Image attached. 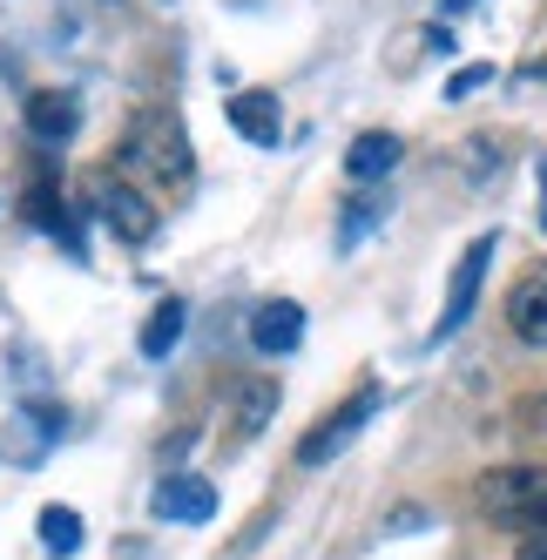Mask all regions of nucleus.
I'll return each instance as SVG.
<instances>
[{
    "mask_svg": "<svg viewBox=\"0 0 547 560\" xmlns=\"http://www.w3.org/2000/svg\"><path fill=\"white\" fill-rule=\"evenodd\" d=\"M251 345H257L264 358H284V351H298V345H304V304H291V298H270V304H257V317H251Z\"/></svg>",
    "mask_w": 547,
    "mask_h": 560,
    "instance_id": "7",
    "label": "nucleus"
},
{
    "mask_svg": "<svg viewBox=\"0 0 547 560\" xmlns=\"http://www.w3.org/2000/svg\"><path fill=\"white\" fill-rule=\"evenodd\" d=\"M487 82H493V68H480V61H474V68H459L453 82H446V102H466V95H474V89H487Z\"/></svg>",
    "mask_w": 547,
    "mask_h": 560,
    "instance_id": "16",
    "label": "nucleus"
},
{
    "mask_svg": "<svg viewBox=\"0 0 547 560\" xmlns=\"http://www.w3.org/2000/svg\"><path fill=\"white\" fill-rule=\"evenodd\" d=\"M183 325H189L183 298H163V304L149 311V325H142V358H170V351H176V338H183Z\"/></svg>",
    "mask_w": 547,
    "mask_h": 560,
    "instance_id": "14",
    "label": "nucleus"
},
{
    "mask_svg": "<svg viewBox=\"0 0 547 560\" xmlns=\"http://www.w3.org/2000/svg\"><path fill=\"white\" fill-rule=\"evenodd\" d=\"M123 155L129 163H142V170H155L163 183H189V136H183V122L170 108H142L136 122H129V136H123Z\"/></svg>",
    "mask_w": 547,
    "mask_h": 560,
    "instance_id": "2",
    "label": "nucleus"
},
{
    "mask_svg": "<svg viewBox=\"0 0 547 560\" xmlns=\"http://www.w3.org/2000/svg\"><path fill=\"white\" fill-rule=\"evenodd\" d=\"M379 217H385V203H379V196H365V203H351V217L338 223V250H351V244H359V236H365Z\"/></svg>",
    "mask_w": 547,
    "mask_h": 560,
    "instance_id": "15",
    "label": "nucleus"
},
{
    "mask_svg": "<svg viewBox=\"0 0 547 560\" xmlns=\"http://www.w3.org/2000/svg\"><path fill=\"white\" fill-rule=\"evenodd\" d=\"M95 210H102V223L123 236V244H149V236H155V210L142 203L136 189H123V183H108V189L95 196Z\"/></svg>",
    "mask_w": 547,
    "mask_h": 560,
    "instance_id": "10",
    "label": "nucleus"
},
{
    "mask_svg": "<svg viewBox=\"0 0 547 560\" xmlns=\"http://www.w3.org/2000/svg\"><path fill=\"white\" fill-rule=\"evenodd\" d=\"M34 534H42V547L55 553V560H68V553H82V540H89V527H82V513L74 506H42V520H34Z\"/></svg>",
    "mask_w": 547,
    "mask_h": 560,
    "instance_id": "13",
    "label": "nucleus"
},
{
    "mask_svg": "<svg viewBox=\"0 0 547 560\" xmlns=\"http://www.w3.org/2000/svg\"><path fill=\"white\" fill-rule=\"evenodd\" d=\"M399 155H406V149H399L393 129H365L359 142L345 149V176H351V183H379V176L399 170Z\"/></svg>",
    "mask_w": 547,
    "mask_h": 560,
    "instance_id": "12",
    "label": "nucleus"
},
{
    "mask_svg": "<svg viewBox=\"0 0 547 560\" xmlns=\"http://www.w3.org/2000/svg\"><path fill=\"white\" fill-rule=\"evenodd\" d=\"M372 412H379V385H359L338 412H325V419H318V432H304V439H298V466H331V459L351 446V439L365 432V419H372Z\"/></svg>",
    "mask_w": 547,
    "mask_h": 560,
    "instance_id": "3",
    "label": "nucleus"
},
{
    "mask_svg": "<svg viewBox=\"0 0 547 560\" xmlns=\"http://www.w3.org/2000/svg\"><path fill=\"white\" fill-rule=\"evenodd\" d=\"M223 115H230V129H237L244 142H257V149H278V142H284V115H278V95H264V89H244V95H230V102H223Z\"/></svg>",
    "mask_w": 547,
    "mask_h": 560,
    "instance_id": "5",
    "label": "nucleus"
},
{
    "mask_svg": "<svg viewBox=\"0 0 547 560\" xmlns=\"http://www.w3.org/2000/svg\"><path fill=\"white\" fill-rule=\"evenodd\" d=\"M493 250H500V236H474V244L459 250V264H453V284H446V311H440V325H433V345H446L466 317H474V304H480V284H487V264H493Z\"/></svg>",
    "mask_w": 547,
    "mask_h": 560,
    "instance_id": "4",
    "label": "nucleus"
},
{
    "mask_svg": "<svg viewBox=\"0 0 547 560\" xmlns=\"http://www.w3.org/2000/svg\"><path fill=\"white\" fill-rule=\"evenodd\" d=\"M540 189H547V155H540Z\"/></svg>",
    "mask_w": 547,
    "mask_h": 560,
    "instance_id": "19",
    "label": "nucleus"
},
{
    "mask_svg": "<svg viewBox=\"0 0 547 560\" xmlns=\"http://www.w3.org/2000/svg\"><path fill=\"white\" fill-rule=\"evenodd\" d=\"M155 513L203 527V520H217V487H210V479H197V472H170L163 487H155Z\"/></svg>",
    "mask_w": 547,
    "mask_h": 560,
    "instance_id": "9",
    "label": "nucleus"
},
{
    "mask_svg": "<svg viewBox=\"0 0 547 560\" xmlns=\"http://www.w3.org/2000/svg\"><path fill=\"white\" fill-rule=\"evenodd\" d=\"M270 412H278V378H244L237 398H230V439L251 446V439L270 425Z\"/></svg>",
    "mask_w": 547,
    "mask_h": 560,
    "instance_id": "11",
    "label": "nucleus"
},
{
    "mask_svg": "<svg viewBox=\"0 0 547 560\" xmlns=\"http://www.w3.org/2000/svg\"><path fill=\"white\" fill-rule=\"evenodd\" d=\"M507 331L521 345H534V351H547V270L521 277V284L507 291Z\"/></svg>",
    "mask_w": 547,
    "mask_h": 560,
    "instance_id": "8",
    "label": "nucleus"
},
{
    "mask_svg": "<svg viewBox=\"0 0 547 560\" xmlns=\"http://www.w3.org/2000/svg\"><path fill=\"white\" fill-rule=\"evenodd\" d=\"M21 122H27L34 142H74V129H82V102H74L68 89H42V95H27Z\"/></svg>",
    "mask_w": 547,
    "mask_h": 560,
    "instance_id": "6",
    "label": "nucleus"
},
{
    "mask_svg": "<svg viewBox=\"0 0 547 560\" xmlns=\"http://www.w3.org/2000/svg\"><path fill=\"white\" fill-rule=\"evenodd\" d=\"M514 560H547V534H527V540L514 547Z\"/></svg>",
    "mask_w": 547,
    "mask_h": 560,
    "instance_id": "17",
    "label": "nucleus"
},
{
    "mask_svg": "<svg viewBox=\"0 0 547 560\" xmlns=\"http://www.w3.org/2000/svg\"><path fill=\"white\" fill-rule=\"evenodd\" d=\"M474 500H480V513L493 520V527L534 534V520L547 506V466H493V472H480Z\"/></svg>",
    "mask_w": 547,
    "mask_h": 560,
    "instance_id": "1",
    "label": "nucleus"
},
{
    "mask_svg": "<svg viewBox=\"0 0 547 560\" xmlns=\"http://www.w3.org/2000/svg\"><path fill=\"white\" fill-rule=\"evenodd\" d=\"M466 8H474V0H446V14H466Z\"/></svg>",
    "mask_w": 547,
    "mask_h": 560,
    "instance_id": "18",
    "label": "nucleus"
}]
</instances>
